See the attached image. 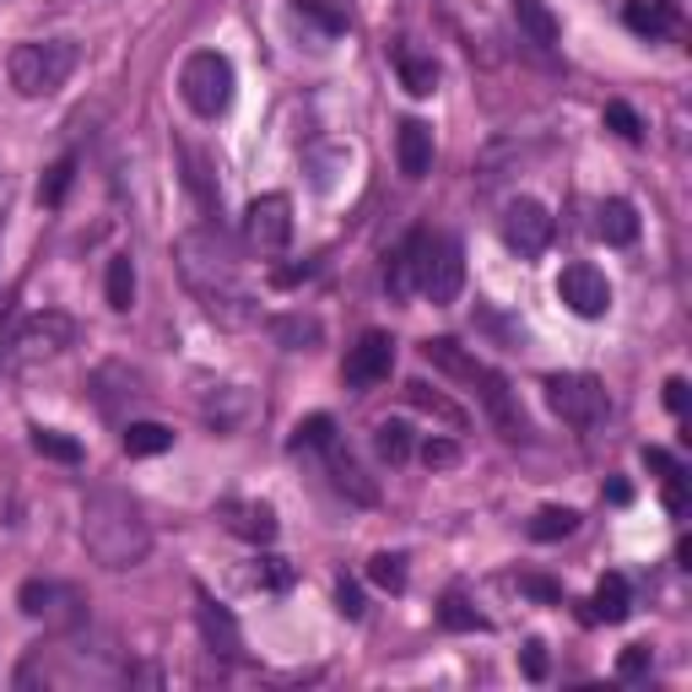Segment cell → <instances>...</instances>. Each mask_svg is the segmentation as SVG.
<instances>
[{"label": "cell", "instance_id": "1", "mask_svg": "<svg viewBox=\"0 0 692 692\" xmlns=\"http://www.w3.org/2000/svg\"><path fill=\"white\" fill-rule=\"evenodd\" d=\"M174 265L185 276V287L195 293V304L217 325L239 330V325H254V293L239 271V260L228 250V239L217 228H189L174 239Z\"/></svg>", "mask_w": 692, "mask_h": 692}, {"label": "cell", "instance_id": "2", "mask_svg": "<svg viewBox=\"0 0 692 692\" xmlns=\"http://www.w3.org/2000/svg\"><path fill=\"white\" fill-rule=\"evenodd\" d=\"M81 541H87L92 563L125 573V568L146 563V552H152V525H146L141 504L125 498V493H92V498L81 504Z\"/></svg>", "mask_w": 692, "mask_h": 692}, {"label": "cell", "instance_id": "3", "mask_svg": "<svg viewBox=\"0 0 692 692\" xmlns=\"http://www.w3.org/2000/svg\"><path fill=\"white\" fill-rule=\"evenodd\" d=\"M76 44L70 39H44V44H17L11 61H6V76L17 87V98H50L61 92L65 76L76 70Z\"/></svg>", "mask_w": 692, "mask_h": 692}, {"label": "cell", "instance_id": "4", "mask_svg": "<svg viewBox=\"0 0 692 692\" xmlns=\"http://www.w3.org/2000/svg\"><path fill=\"white\" fill-rule=\"evenodd\" d=\"M179 92H185V103L200 114V120L228 114V103H233V61L217 55V50L189 55L185 70H179Z\"/></svg>", "mask_w": 692, "mask_h": 692}, {"label": "cell", "instance_id": "5", "mask_svg": "<svg viewBox=\"0 0 692 692\" xmlns=\"http://www.w3.org/2000/svg\"><path fill=\"white\" fill-rule=\"evenodd\" d=\"M460 287H465V250H460V239H454V233H428V239H422L417 293H422L433 309H443V304L460 298Z\"/></svg>", "mask_w": 692, "mask_h": 692}, {"label": "cell", "instance_id": "6", "mask_svg": "<svg viewBox=\"0 0 692 692\" xmlns=\"http://www.w3.org/2000/svg\"><path fill=\"white\" fill-rule=\"evenodd\" d=\"M547 406L568 428H595L606 417V384L595 374H552L547 378Z\"/></svg>", "mask_w": 692, "mask_h": 692}, {"label": "cell", "instance_id": "7", "mask_svg": "<svg viewBox=\"0 0 692 692\" xmlns=\"http://www.w3.org/2000/svg\"><path fill=\"white\" fill-rule=\"evenodd\" d=\"M17 612L22 617H44L50 628H81L87 601H81V590H70L61 579H28L17 590Z\"/></svg>", "mask_w": 692, "mask_h": 692}, {"label": "cell", "instance_id": "8", "mask_svg": "<svg viewBox=\"0 0 692 692\" xmlns=\"http://www.w3.org/2000/svg\"><path fill=\"white\" fill-rule=\"evenodd\" d=\"M70 341H76V319L70 315H61V309L28 315L22 325H17V369H33V363L61 358Z\"/></svg>", "mask_w": 692, "mask_h": 692}, {"label": "cell", "instance_id": "9", "mask_svg": "<svg viewBox=\"0 0 692 692\" xmlns=\"http://www.w3.org/2000/svg\"><path fill=\"white\" fill-rule=\"evenodd\" d=\"M244 239H250L260 254H282L293 244V200H287L282 189L250 200V211H244Z\"/></svg>", "mask_w": 692, "mask_h": 692}, {"label": "cell", "instance_id": "10", "mask_svg": "<svg viewBox=\"0 0 692 692\" xmlns=\"http://www.w3.org/2000/svg\"><path fill=\"white\" fill-rule=\"evenodd\" d=\"M504 244L519 254V260H536V254L552 244V211H547L541 200H508Z\"/></svg>", "mask_w": 692, "mask_h": 692}, {"label": "cell", "instance_id": "11", "mask_svg": "<svg viewBox=\"0 0 692 692\" xmlns=\"http://www.w3.org/2000/svg\"><path fill=\"white\" fill-rule=\"evenodd\" d=\"M558 298L568 304V315L579 319H606L612 309V282L595 271V265H563V276H558Z\"/></svg>", "mask_w": 692, "mask_h": 692}, {"label": "cell", "instance_id": "12", "mask_svg": "<svg viewBox=\"0 0 692 692\" xmlns=\"http://www.w3.org/2000/svg\"><path fill=\"white\" fill-rule=\"evenodd\" d=\"M389 369H395V341H389L384 330H363V336H358V347L347 352L341 378H347L352 389H374V384L389 378Z\"/></svg>", "mask_w": 692, "mask_h": 692}, {"label": "cell", "instance_id": "13", "mask_svg": "<svg viewBox=\"0 0 692 692\" xmlns=\"http://www.w3.org/2000/svg\"><path fill=\"white\" fill-rule=\"evenodd\" d=\"M217 519H222V530L228 536H239V541H250V547H271L276 541V508L260 504V498H222L217 504Z\"/></svg>", "mask_w": 692, "mask_h": 692}, {"label": "cell", "instance_id": "14", "mask_svg": "<svg viewBox=\"0 0 692 692\" xmlns=\"http://www.w3.org/2000/svg\"><path fill=\"white\" fill-rule=\"evenodd\" d=\"M476 395H482V406H487V417H493V428H498L504 439H525V433H530V422H525V411H519V395H514L508 378L493 374L487 363H482V374H476Z\"/></svg>", "mask_w": 692, "mask_h": 692}, {"label": "cell", "instance_id": "15", "mask_svg": "<svg viewBox=\"0 0 692 692\" xmlns=\"http://www.w3.org/2000/svg\"><path fill=\"white\" fill-rule=\"evenodd\" d=\"M195 623H200V638H206L211 655H222V660H239V655H244V633L233 623V612H228L222 601H211L206 590H195Z\"/></svg>", "mask_w": 692, "mask_h": 692}, {"label": "cell", "instance_id": "16", "mask_svg": "<svg viewBox=\"0 0 692 692\" xmlns=\"http://www.w3.org/2000/svg\"><path fill=\"white\" fill-rule=\"evenodd\" d=\"M200 417H206L217 433H239V428L254 417V395L244 384H217V389L200 400Z\"/></svg>", "mask_w": 692, "mask_h": 692}, {"label": "cell", "instance_id": "17", "mask_svg": "<svg viewBox=\"0 0 692 692\" xmlns=\"http://www.w3.org/2000/svg\"><path fill=\"white\" fill-rule=\"evenodd\" d=\"M395 157H400V174L406 179H428L433 174V130L422 120H400L395 130Z\"/></svg>", "mask_w": 692, "mask_h": 692}, {"label": "cell", "instance_id": "18", "mask_svg": "<svg viewBox=\"0 0 692 692\" xmlns=\"http://www.w3.org/2000/svg\"><path fill=\"white\" fill-rule=\"evenodd\" d=\"M422 228L417 233H406L400 239V250L389 254V265H384V287H389V298H411L417 293V276H422Z\"/></svg>", "mask_w": 692, "mask_h": 692}, {"label": "cell", "instance_id": "19", "mask_svg": "<svg viewBox=\"0 0 692 692\" xmlns=\"http://www.w3.org/2000/svg\"><path fill=\"white\" fill-rule=\"evenodd\" d=\"M623 22H628L638 39H666V33L682 22V0H628Z\"/></svg>", "mask_w": 692, "mask_h": 692}, {"label": "cell", "instance_id": "20", "mask_svg": "<svg viewBox=\"0 0 692 692\" xmlns=\"http://www.w3.org/2000/svg\"><path fill=\"white\" fill-rule=\"evenodd\" d=\"M265 330H271V341L282 352H315L319 341H325V325L315 315H276V319H265Z\"/></svg>", "mask_w": 692, "mask_h": 692}, {"label": "cell", "instance_id": "21", "mask_svg": "<svg viewBox=\"0 0 692 692\" xmlns=\"http://www.w3.org/2000/svg\"><path fill=\"white\" fill-rule=\"evenodd\" d=\"M422 358L439 369V374L460 378V384H476V374H482V363L460 347V341H449V336H433V341H422Z\"/></svg>", "mask_w": 692, "mask_h": 692}, {"label": "cell", "instance_id": "22", "mask_svg": "<svg viewBox=\"0 0 692 692\" xmlns=\"http://www.w3.org/2000/svg\"><path fill=\"white\" fill-rule=\"evenodd\" d=\"M514 22H519V33H525L530 44H541V50H552V44L563 39V22L552 17L547 0H514Z\"/></svg>", "mask_w": 692, "mask_h": 692}, {"label": "cell", "instance_id": "23", "mask_svg": "<svg viewBox=\"0 0 692 692\" xmlns=\"http://www.w3.org/2000/svg\"><path fill=\"white\" fill-rule=\"evenodd\" d=\"M633 612V595H628V579L623 573H606L595 584V601H590V623H628Z\"/></svg>", "mask_w": 692, "mask_h": 692}, {"label": "cell", "instance_id": "24", "mask_svg": "<svg viewBox=\"0 0 692 692\" xmlns=\"http://www.w3.org/2000/svg\"><path fill=\"white\" fill-rule=\"evenodd\" d=\"M406 406H417V411H428V417H439V422H449V428H465V411L443 395V389H433V384H422V378H411L406 389Z\"/></svg>", "mask_w": 692, "mask_h": 692}, {"label": "cell", "instance_id": "25", "mask_svg": "<svg viewBox=\"0 0 692 692\" xmlns=\"http://www.w3.org/2000/svg\"><path fill=\"white\" fill-rule=\"evenodd\" d=\"M330 482H336L347 498H358V504H378V487H374V482H363L358 460H352V454H341L336 443H330Z\"/></svg>", "mask_w": 692, "mask_h": 692}, {"label": "cell", "instance_id": "26", "mask_svg": "<svg viewBox=\"0 0 692 692\" xmlns=\"http://www.w3.org/2000/svg\"><path fill=\"white\" fill-rule=\"evenodd\" d=\"M595 228H601V239H606V244L628 250L633 239H638V211H633V200H606Z\"/></svg>", "mask_w": 692, "mask_h": 692}, {"label": "cell", "instance_id": "27", "mask_svg": "<svg viewBox=\"0 0 692 692\" xmlns=\"http://www.w3.org/2000/svg\"><path fill=\"white\" fill-rule=\"evenodd\" d=\"M125 454L130 460H146V454H163V449H174V428H163V422H125Z\"/></svg>", "mask_w": 692, "mask_h": 692}, {"label": "cell", "instance_id": "28", "mask_svg": "<svg viewBox=\"0 0 692 692\" xmlns=\"http://www.w3.org/2000/svg\"><path fill=\"white\" fill-rule=\"evenodd\" d=\"M395 70H400V87H406L411 98H433V92H439V65L428 61V55H400Z\"/></svg>", "mask_w": 692, "mask_h": 692}, {"label": "cell", "instance_id": "29", "mask_svg": "<svg viewBox=\"0 0 692 692\" xmlns=\"http://www.w3.org/2000/svg\"><path fill=\"white\" fill-rule=\"evenodd\" d=\"M103 293H109V309H114V315H125L130 304H135V265H130V254H114V260H109Z\"/></svg>", "mask_w": 692, "mask_h": 692}, {"label": "cell", "instance_id": "30", "mask_svg": "<svg viewBox=\"0 0 692 692\" xmlns=\"http://www.w3.org/2000/svg\"><path fill=\"white\" fill-rule=\"evenodd\" d=\"M439 623L449 633H487V617H482V612H476L460 590H449V595L439 601Z\"/></svg>", "mask_w": 692, "mask_h": 692}, {"label": "cell", "instance_id": "31", "mask_svg": "<svg viewBox=\"0 0 692 692\" xmlns=\"http://www.w3.org/2000/svg\"><path fill=\"white\" fill-rule=\"evenodd\" d=\"M579 530V508H541L536 519H530V541H568Z\"/></svg>", "mask_w": 692, "mask_h": 692}, {"label": "cell", "instance_id": "32", "mask_svg": "<svg viewBox=\"0 0 692 692\" xmlns=\"http://www.w3.org/2000/svg\"><path fill=\"white\" fill-rule=\"evenodd\" d=\"M374 449L384 465H406V460H411V428H406V422H378Z\"/></svg>", "mask_w": 692, "mask_h": 692}, {"label": "cell", "instance_id": "33", "mask_svg": "<svg viewBox=\"0 0 692 692\" xmlns=\"http://www.w3.org/2000/svg\"><path fill=\"white\" fill-rule=\"evenodd\" d=\"M369 579H374L378 590L400 595V590H406V558H400V552H374V558H369Z\"/></svg>", "mask_w": 692, "mask_h": 692}, {"label": "cell", "instance_id": "34", "mask_svg": "<svg viewBox=\"0 0 692 692\" xmlns=\"http://www.w3.org/2000/svg\"><path fill=\"white\" fill-rule=\"evenodd\" d=\"M33 449H39L44 460H61V465H76V460H81V443L70 439V433H55V428H33Z\"/></svg>", "mask_w": 692, "mask_h": 692}, {"label": "cell", "instance_id": "35", "mask_svg": "<svg viewBox=\"0 0 692 692\" xmlns=\"http://www.w3.org/2000/svg\"><path fill=\"white\" fill-rule=\"evenodd\" d=\"M330 443H336V417H325V411L293 428V449H330Z\"/></svg>", "mask_w": 692, "mask_h": 692}, {"label": "cell", "instance_id": "36", "mask_svg": "<svg viewBox=\"0 0 692 692\" xmlns=\"http://www.w3.org/2000/svg\"><path fill=\"white\" fill-rule=\"evenodd\" d=\"M70 179H76V157L50 163V174H44V185H39V200H44V206H61L65 195H70Z\"/></svg>", "mask_w": 692, "mask_h": 692}, {"label": "cell", "instance_id": "37", "mask_svg": "<svg viewBox=\"0 0 692 692\" xmlns=\"http://www.w3.org/2000/svg\"><path fill=\"white\" fill-rule=\"evenodd\" d=\"M298 11H304V17H315L325 33H347V28H352V11H347V6H336V0H298Z\"/></svg>", "mask_w": 692, "mask_h": 692}, {"label": "cell", "instance_id": "38", "mask_svg": "<svg viewBox=\"0 0 692 692\" xmlns=\"http://www.w3.org/2000/svg\"><path fill=\"white\" fill-rule=\"evenodd\" d=\"M606 130H617L623 141H644V120H638V109L623 103V98H612V103H606Z\"/></svg>", "mask_w": 692, "mask_h": 692}, {"label": "cell", "instance_id": "39", "mask_svg": "<svg viewBox=\"0 0 692 692\" xmlns=\"http://www.w3.org/2000/svg\"><path fill=\"white\" fill-rule=\"evenodd\" d=\"M519 595H530L541 606H563V584L547 579V573H519Z\"/></svg>", "mask_w": 692, "mask_h": 692}, {"label": "cell", "instance_id": "40", "mask_svg": "<svg viewBox=\"0 0 692 692\" xmlns=\"http://www.w3.org/2000/svg\"><path fill=\"white\" fill-rule=\"evenodd\" d=\"M250 579L260 590H287V584H293V563H287V558H260Z\"/></svg>", "mask_w": 692, "mask_h": 692}, {"label": "cell", "instance_id": "41", "mask_svg": "<svg viewBox=\"0 0 692 692\" xmlns=\"http://www.w3.org/2000/svg\"><path fill=\"white\" fill-rule=\"evenodd\" d=\"M649 666H655L649 644H628V649L617 655V677H623V682H638V677H649Z\"/></svg>", "mask_w": 692, "mask_h": 692}, {"label": "cell", "instance_id": "42", "mask_svg": "<svg viewBox=\"0 0 692 692\" xmlns=\"http://www.w3.org/2000/svg\"><path fill=\"white\" fill-rule=\"evenodd\" d=\"M422 465H428V471H449V465H460V443L428 439L422 443Z\"/></svg>", "mask_w": 692, "mask_h": 692}, {"label": "cell", "instance_id": "43", "mask_svg": "<svg viewBox=\"0 0 692 692\" xmlns=\"http://www.w3.org/2000/svg\"><path fill=\"white\" fill-rule=\"evenodd\" d=\"M336 612H341V617H352V623L369 612V606H363V590H358L352 579H341V584H336Z\"/></svg>", "mask_w": 692, "mask_h": 692}, {"label": "cell", "instance_id": "44", "mask_svg": "<svg viewBox=\"0 0 692 692\" xmlns=\"http://www.w3.org/2000/svg\"><path fill=\"white\" fill-rule=\"evenodd\" d=\"M519 671H525L530 682H547V644H536V638H530V644L519 649Z\"/></svg>", "mask_w": 692, "mask_h": 692}, {"label": "cell", "instance_id": "45", "mask_svg": "<svg viewBox=\"0 0 692 692\" xmlns=\"http://www.w3.org/2000/svg\"><path fill=\"white\" fill-rule=\"evenodd\" d=\"M185 157V179H189V189L200 195V206H211V179H206V163L195 157V152H179Z\"/></svg>", "mask_w": 692, "mask_h": 692}, {"label": "cell", "instance_id": "46", "mask_svg": "<svg viewBox=\"0 0 692 692\" xmlns=\"http://www.w3.org/2000/svg\"><path fill=\"white\" fill-rule=\"evenodd\" d=\"M644 465H649V471H660V482H666V476H677V471H682V465H677V454H666V449H655V443H649V449H644Z\"/></svg>", "mask_w": 692, "mask_h": 692}, {"label": "cell", "instance_id": "47", "mask_svg": "<svg viewBox=\"0 0 692 692\" xmlns=\"http://www.w3.org/2000/svg\"><path fill=\"white\" fill-rule=\"evenodd\" d=\"M309 276H315V265H276V271H271L276 287H298V282H309Z\"/></svg>", "mask_w": 692, "mask_h": 692}, {"label": "cell", "instance_id": "48", "mask_svg": "<svg viewBox=\"0 0 692 692\" xmlns=\"http://www.w3.org/2000/svg\"><path fill=\"white\" fill-rule=\"evenodd\" d=\"M666 508H671V514H688V487H682V471H677V476H666Z\"/></svg>", "mask_w": 692, "mask_h": 692}, {"label": "cell", "instance_id": "49", "mask_svg": "<svg viewBox=\"0 0 692 692\" xmlns=\"http://www.w3.org/2000/svg\"><path fill=\"white\" fill-rule=\"evenodd\" d=\"M666 406L682 417L688 411V378H666Z\"/></svg>", "mask_w": 692, "mask_h": 692}]
</instances>
